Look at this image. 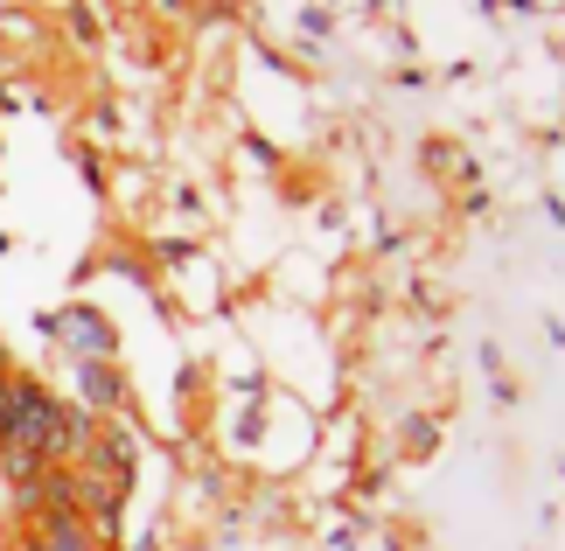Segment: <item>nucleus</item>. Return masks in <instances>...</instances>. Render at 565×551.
I'll return each mask as SVG.
<instances>
[{
	"mask_svg": "<svg viewBox=\"0 0 565 551\" xmlns=\"http://www.w3.org/2000/svg\"><path fill=\"white\" fill-rule=\"evenodd\" d=\"M50 336H63V357L71 363H113V321L98 307H63V315H50Z\"/></svg>",
	"mask_w": 565,
	"mask_h": 551,
	"instance_id": "obj_1",
	"label": "nucleus"
},
{
	"mask_svg": "<svg viewBox=\"0 0 565 551\" xmlns=\"http://www.w3.org/2000/svg\"><path fill=\"white\" fill-rule=\"evenodd\" d=\"M119 391H126V384H119V370H113V363H77V399L92 405V412H113V405H119Z\"/></svg>",
	"mask_w": 565,
	"mask_h": 551,
	"instance_id": "obj_2",
	"label": "nucleus"
},
{
	"mask_svg": "<svg viewBox=\"0 0 565 551\" xmlns=\"http://www.w3.org/2000/svg\"><path fill=\"white\" fill-rule=\"evenodd\" d=\"M35 551H98V538L84 531V523H42V531H29Z\"/></svg>",
	"mask_w": 565,
	"mask_h": 551,
	"instance_id": "obj_3",
	"label": "nucleus"
},
{
	"mask_svg": "<svg viewBox=\"0 0 565 551\" xmlns=\"http://www.w3.org/2000/svg\"><path fill=\"white\" fill-rule=\"evenodd\" d=\"M14 551H35V544H29V538H14Z\"/></svg>",
	"mask_w": 565,
	"mask_h": 551,
	"instance_id": "obj_4",
	"label": "nucleus"
}]
</instances>
